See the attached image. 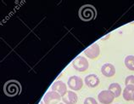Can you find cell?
Masks as SVG:
<instances>
[{"label": "cell", "instance_id": "6da1fadb", "mask_svg": "<svg viewBox=\"0 0 134 104\" xmlns=\"http://www.w3.org/2000/svg\"><path fill=\"white\" fill-rule=\"evenodd\" d=\"M96 16V10L92 5H84L79 10V17L82 21H88Z\"/></svg>", "mask_w": 134, "mask_h": 104}, {"label": "cell", "instance_id": "7c38bea8", "mask_svg": "<svg viewBox=\"0 0 134 104\" xmlns=\"http://www.w3.org/2000/svg\"><path fill=\"white\" fill-rule=\"evenodd\" d=\"M122 96L126 101H134V85H126L122 91Z\"/></svg>", "mask_w": 134, "mask_h": 104}, {"label": "cell", "instance_id": "3957f363", "mask_svg": "<svg viewBox=\"0 0 134 104\" xmlns=\"http://www.w3.org/2000/svg\"><path fill=\"white\" fill-rule=\"evenodd\" d=\"M73 68L78 72H85L89 67L88 61L82 56H78L74 59L72 62Z\"/></svg>", "mask_w": 134, "mask_h": 104}, {"label": "cell", "instance_id": "ba28073f", "mask_svg": "<svg viewBox=\"0 0 134 104\" xmlns=\"http://www.w3.org/2000/svg\"><path fill=\"white\" fill-rule=\"evenodd\" d=\"M51 91L59 93V94L62 97L66 94L67 91H67V85L61 80L55 81L54 83L52 85Z\"/></svg>", "mask_w": 134, "mask_h": 104}, {"label": "cell", "instance_id": "d6986e66", "mask_svg": "<svg viewBox=\"0 0 134 104\" xmlns=\"http://www.w3.org/2000/svg\"><path fill=\"white\" fill-rule=\"evenodd\" d=\"M133 102H134V101H133Z\"/></svg>", "mask_w": 134, "mask_h": 104}, {"label": "cell", "instance_id": "8fae6325", "mask_svg": "<svg viewBox=\"0 0 134 104\" xmlns=\"http://www.w3.org/2000/svg\"><path fill=\"white\" fill-rule=\"evenodd\" d=\"M78 100L76 93L72 91H68L66 94L62 97V101L65 104H76Z\"/></svg>", "mask_w": 134, "mask_h": 104}, {"label": "cell", "instance_id": "9a60e30c", "mask_svg": "<svg viewBox=\"0 0 134 104\" xmlns=\"http://www.w3.org/2000/svg\"><path fill=\"white\" fill-rule=\"evenodd\" d=\"M125 85H134V75H129L126 78Z\"/></svg>", "mask_w": 134, "mask_h": 104}, {"label": "cell", "instance_id": "2e32d148", "mask_svg": "<svg viewBox=\"0 0 134 104\" xmlns=\"http://www.w3.org/2000/svg\"><path fill=\"white\" fill-rule=\"evenodd\" d=\"M83 104H98L97 100L94 99L93 97H87L85 100H84V102Z\"/></svg>", "mask_w": 134, "mask_h": 104}, {"label": "cell", "instance_id": "9c48e42d", "mask_svg": "<svg viewBox=\"0 0 134 104\" xmlns=\"http://www.w3.org/2000/svg\"><path fill=\"white\" fill-rule=\"evenodd\" d=\"M84 82L87 87L89 88H95L97 87L100 83L99 78L98 77V75L96 74H88L87 75L85 80H84Z\"/></svg>", "mask_w": 134, "mask_h": 104}, {"label": "cell", "instance_id": "52a82bcc", "mask_svg": "<svg viewBox=\"0 0 134 104\" xmlns=\"http://www.w3.org/2000/svg\"><path fill=\"white\" fill-rule=\"evenodd\" d=\"M84 54L86 55L87 58L95 59L100 55V47L98 44H93L88 48H87L84 51Z\"/></svg>", "mask_w": 134, "mask_h": 104}, {"label": "cell", "instance_id": "e0dca14e", "mask_svg": "<svg viewBox=\"0 0 134 104\" xmlns=\"http://www.w3.org/2000/svg\"><path fill=\"white\" fill-rule=\"evenodd\" d=\"M39 104H44V102H43V101H41Z\"/></svg>", "mask_w": 134, "mask_h": 104}, {"label": "cell", "instance_id": "4fadbf2b", "mask_svg": "<svg viewBox=\"0 0 134 104\" xmlns=\"http://www.w3.org/2000/svg\"><path fill=\"white\" fill-rule=\"evenodd\" d=\"M108 90L112 93L113 95H114L115 97H119V96H121V93H122L121 86L118 83H112V84H110V85L109 86Z\"/></svg>", "mask_w": 134, "mask_h": 104}, {"label": "cell", "instance_id": "7a4b0ae2", "mask_svg": "<svg viewBox=\"0 0 134 104\" xmlns=\"http://www.w3.org/2000/svg\"><path fill=\"white\" fill-rule=\"evenodd\" d=\"M4 93L9 96H15L20 94V85L15 80H10L4 85L3 87Z\"/></svg>", "mask_w": 134, "mask_h": 104}, {"label": "cell", "instance_id": "ac0fdd59", "mask_svg": "<svg viewBox=\"0 0 134 104\" xmlns=\"http://www.w3.org/2000/svg\"><path fill=\"white\" fill-rule=\"evenodd\" d=\"M59 104H65V103H61V102H59Z\"/></svg>", "mask_w": 134, "mask_h": 104}, {"label": "cell", "instance_id": "5bb4252c", "mask_svg": "<svg viewBox=\"0 0 134 104\" xmlns=\"http://www.w3.org/2000/svg\"><path fill=\"white\" fill-rule=\"evenodd\" d=\"M124 63L126 68L129 69L130 71H134V56L129 55L127 56H126V58L124 60Z\"/></svg>", "mask_w": 134, "mask_h": 104}, {"label": "cell", "instance_id": "5b68a950", "mask_svg": "<svg viewBox=\"0 0 134 104\" xmlns=\"http://www.w3.org/2000/svg\"><path fill=\"white\" fill-rule=\"evenodd\" d=\"M62 100V96L55 91H48L43 96V102L45 104H59Z\"/></svg>", "mask_w": 134, "mask_h": 104}, {"label": "cell", "instance_id": "30bf717a", "mask_svg": "<svg viewBox=\"0 0 134 104\" xmlns=\"http://www.w3.org/2000/svg\"><path fill=\"white\" fill-rule=\"evenodd\" d=\"M101 73L105 77L111 78L115 74V67L111 63H105L101 67Z\"/></svg>", "mask_w": 134, "mask_h": 104}, {"label": "cell", "instance_id": "277c9868", "mask_svg": "<svg viewBox=\"0 0 134 104\" xmlns=\"http://www.w3.org/2000/svg\"><path fill=\"white\" fill-rule=\"evenodd\" d=\"M67 85H68V87L71 91H79L83 86L82 78L81 77L76 76V75L70 76L68 81H67Z\"/></svg>", "mask_w": 134, "mask_h": 104}, {"label": "cell", "instance_id": "8992f818", "mask_svg": "<svg viewBox=\"0 0 134 104\" xmlns=\"http://www.w3.org/2000/svg\"><path fill=\"white\" fill-rule=\"evenodd\" d=\"M115 96L109 90H104L98 93V99L100 103L102 104H111L115 100Z\"/></svg>", "mask_w": 134, "mask_h": 104}]
</instances>
